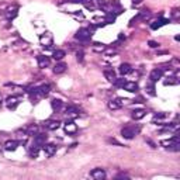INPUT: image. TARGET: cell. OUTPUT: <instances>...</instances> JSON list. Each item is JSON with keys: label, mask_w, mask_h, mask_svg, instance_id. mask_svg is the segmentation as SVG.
<instances>
[{"label": "cell", "mask_w": 180, "mask_h": 180, "mask_svg": "<svg viewBox=\"0 0 180 180\" xmlns=\"http://www.w3.org/2000/svg\"><path fill=\"white\" fill-rule=\"evenodd\" d=\"M141 131L139 125H127L121 130V135H123L125 139H132L134 137H137Z\"/></svg>", "instance_id": "cell-1"}, {"label": "cell", "mask_w": 180, "mask_h": 180, "mask_svg": "<svg viewBox=\"0 0 180 180\" xmlns=\"http://www.w3.org/2000/svg\"><path fill=\"white\" fill-rule=\"evenodd\" d=\"M76 40L82 41V42H86V41L90 40V37H92V33L89 31V28H80L79 31L76 33Z\"/></svg>", "instance_id": "cell-2"}, {"label": "cell", "mask_w": 180, "mask_h": 180, "mask_svg": "<svg viewBox=\"0 0 180 180\" xmlns=\"http://www.w3.org/2000/svg\"><path fill=\"white\" fill-rule=\"evenodd\" d=\"M20 97L18 96H10V97H7L6 99V106L9 110H16L17 106L20 104Z\"/></svg>", "instance_id": "cell-3"}, {"label": "cell", "mask_w": 180, "mask_h": 180, "mask_svg": "<svg viewBox=\"0 0 180 180\" xmlns=\"http://www.w3.org/2000/svg\"><path fill=\"white\" fill-rule=\"evenodd\" d=\"M64 130L66 134H69V135H75V134L77 132V125L75 124V121H66V123L64 124Z\"/></svg>", "instance_id": "cell-4"}, {"label": "cell", "mask_w": 180, "mask_h": 180, "mask_svg": "<svg viewBox=\"0 0 180 180\" xmlns=\"http://www.w3.org/2000/svg\"><path fill=\"white\" fill-rule=\"evenodd\" d=\"M40 42H41V45L49 48L51 45H52V34H51V33L42 34V35L40 37Z\"/></svg>", "instance_id": "cell-5"}, {"label": "cell", "mask_w": 180, "mask_h": 180, "mask_svg": "<svg viewBox=\"0 0 180 180\" xmlns=\"http://www.w3.org/2000/svg\"><path fill=\"white\" fill-rule=\"evenodd\" d=\"M42 149L44 152L47 154V156H53V155L57 154V149L58 148L53 145V143H44L42 145Z\"/></svg>", "instance_id": "cell-6"}, {"label": "cell", "mask_w": 180, "mask_h": 180, "mask_svg": "<svg viewBox=\"0 0 180 180\" xmlns=\"http://www.w3.org/2000/svg\"><path fill=\"white\" fill-rule=\"evenodd\" d=\"M45 142H47V135H45V134L37 132L35 135H34V145H37V147H42Z\"/></svg>", "instance_id": "cell-7"}, {"label": "cell", "mask_w": 180, "mask_h": 180, "mask_svg": "<svg viewBox=\"0 0 180 180\" xmlns=\"http://www.w3.org/2000/svg\"><path fill=\"white\" fill-rule=\"evenodd\" d=\"M20 143H18V141H14V139H9L6 141V143L3 145V148L6 151H9V152H14V151L17 149V147H18Z\"/></svg>", "instance_id": "cell-8"}, {"label": "cell", "mask_w": 180, "mask_h": 180, "mask_svg": "<svg viewBox=\"0 0 180 180\" xmlns=\"http://www.w3.org/2000/svg\"><path fill=\"white\" fill-rule=\"evenodd\" d=\"M44 127L47 128V130L55 131V130H58V128L61 127V123L59 121H57V120H48V121L44 123Z\"/></svg>", "instance_id": "cell-9"}, {"label": "cell", "mask_w": 180, "mask_h": 180, "mask_svg": "<svg viewBox=\"0 0 180 180\" xmlns=\"http://www.w3.org/2000/svg\"><path fill=\"white\" fill-rule=\"evenodd\" d=\"M123 104H124L123 99H114V100L108 101V108H110V110H118V108L123 107Z\"/></svg>", "instance_id": "cell-10"}, {"label": "cell", "mask_w": 180, "mask_h": 180, "mask_svg": "<svg viewBox=\"0 0 180 180\" xmlns=\"http://www.w3.org/2000/svg\"><path fill=\"white\" fill-rule=\"evenodd\" d=\"M162 75H163V70L162 69H154L152 72H151V75H149V79H151V82H158L159 79H162Z\"/></svg>", "instance_id": "cell-11"}, {"label": "cell", "mask_w": 180, "mask_h": 180, "mask_svg": "<svg viewBox=\"0 0 180 180\" xmlns=\"http://www.w3.org/2000/svg\"><path fill=\"white\" fill-rule=\"evenodd\" d=\"M124 90H127V92H130V93H137L138 92V84L135 83V82H125V84L123 86Z\"/></svg>", "instance_id": "cell-12"}, {"label": "cell", "mask_w": 180, "mask_h": 180, "mask_svg": "<svg viewBox=\"0 0 180 180\" xmlns=\"http://www.w3.org/2000/svg\"><path fill=\"white\" fill-rule=\"evenodd\" d=\"M176 142H179V135H174L173 138H170V139H162L160 141V145L162 147H165V148H170L173 143H176Z\"/></svg>", "instance_id": "cell-13"}, {"label": "cell", "mask_w": 180, "mask_h": 180, "mask_svg": "<svg viewBox=\"0 0 180 180\" xmlns=\"http://www.w3.org/2000/svg\"><path fill=\"white\" fill-rule=\"evenodd\" d=\"M92 177L93 179H96V180H101V179H104L106 177V172H104L103 169H100V167H97V169H94V170H92Z\"/></svg>", "instance_id": "cell-14"}, {"label": "cell", "mask_w": 180, "mask_h": 180, "mask_svg": "<svg viewBox=\"0 0 180 180\" xmlns=\"http://www.w3.org/2000/svg\"><path fill=\"white\" fill-rule=\"evenodd\" d=\"M37 59H38V66H40L41 69H44V68L49 66V64H51L49 57H44V55H40Z\"/></svg>", "instance_id": "cell-15"}, {"label": "cell", "mask_w": 180, "mask_h": 180, "mask_svg": "<svg viewBox=\"0 0 180 180\" xmlns=\"http://www.w3.org/2000/svg\"><path fill=\"white\" fill-rule=\"evenodd\" d=\"M66 69H68V65L64 64V62H59V64H57L53 66V73L61 75V73H64V72H66Z\"/></svg>", "instance_id": "cell-16"}, {"label": "cell", "mask_w": 180, "mask_h": 180, "mask_svg": "<svg viewBox=\"0 0 180 180\" xmlns=\"http://www.w3.org/2000/svg\"><path fill=\"white\" fill-rule=\"evenodd\" d=\"M79 113H80V110H79V107H76V106H68L66 107V114L69 117H77L79 115Z\"/></svg>", "instance_id": "cell-17"}, {"label": "cell", "mask_w": 180, "mask_h": 180, "mask_svg": "<svg viewBox=\"0 0 180 180\" xmlns=\"http://www.w3.org/2000/svg\"><path fill=\"white\" fill-rule=\"evenodd\" d=\"M118 72H120V75L125 76V75L132 72V68H131V65H128V64H121L120 68H118Z\"/></svg>", "instance_id": "cell-18"}, {"label": "cell", "mask_w": 180, "mask_h": 180, "mask_svg": "<svg viewBox=\"0 0 180 180\" xmlns=\"http://www.w3.org/2000/svg\"><path fill=\"white\" fill-rule=\"evenodd\" d=\"M49 92H51V86L49 84H41L40 87H38V94H41L42 97H45V96H48L49 94Z\"/></svg>", "instance_id": "cell-19"}, {"label": "cell", "mask_w": 180, "mask_h": 180, "mask_svg": "<svg viewBox=\"0 0 180 180\" xmlns=\"http://www.w3.org/2000/svg\"><path fill=\"white\" fill-rule=\"evenodd\" d=\"M104 76H106V79L108 80V82H111V83H114V80L117 79L115 72H114L113 69H104Z\"/></svg>", "instance_id": "cell-20"}, {"label": "cell", "mask_w": 180, "mask_h": 180, "mask_svg": "<svg viewBox=\"0 0 180 180\" xmlns=\"http://www.w3.org/2000/svg\"><path fill=\"white\" fill-rule=\"evenodd\" d=\"M145 115H147V111L142 110V108H139V110H134L132 114H131V117H132L134 120H141V118H143Z\"/></svg>", "instance_id": "cell-21"}, {"label": "cell", "mask_w": 180, "mask_h": 180, "mask_svg": "<svg viewBox=\"0 0 180 180\" xmlns=\"http://www.w3.org/2000/svg\"><path fill=\"white\" fill-rule=\"evenodd\" d=\"M169 23V20H166V18H159V20H156L155 23L151 24V28L152 30H158V28H160L162 25H165V24Z\"/></svg>", "instance_id": "cell-22"}, {"label": "cell", "mask_w": 180, "mask_h": 180, "mask_svg": "<svg viewBox=\"0 0 180 180\" xmlns=\"http://www.w3.org/2000/svg\"><path fill=\"white\" fill-rule=\"evenodd\" d=\"M62 106H64V103H62V100H59V99H53V100L51 101V107H52L53 111H59L61 108H62Z\"/></svg>", "instance_id": "cell-23"}, {"label": "cell", "mask_w": 180, "mask_h": 180, "mask_svg": "<svg viewBox=\"0 0 180 180\" xmlns=\"http://www.w3.org/2000/svg\"><path fill=\"white\" fill-rule=\"evenodd\" d=\"M65 55H66V53H65L64 49H55L52 53V58L55 61H61V59H64L65 58Z\"/></svg>", "instance_id": "cell-24"}, {"label": "cell", "mask_w": 180, "mask_h": 180, "mask_svg": "<svg viewBox=\"0 0 180 180\" xmlns=\"http://www.w3.org/2000/svg\"><path fill=\"white\" fill-rule=\"evenodd\" d=\"M28 154H30V158H33V159L38 158V154H40V147H37V145H33Z\"/></svg>", "instance_id": "cell-25"}, {"label": "cell", "mask_w": 180, "mask_h": 180, "mask_svg": "<svg viewBox=\"0 0 180 180\" xmlns=\"http://www.w3.org/2000/svg\"><path fill=\"white\" fill-rule=\"evenodd\" d=\"M6 16H7V18H14V17L17 16V9L16 7H7L6 9Z\"/></svg>", "instance_id": "cell-26"}, {"label": "cell", "mask_w": 180, "mask_h": 180, "mask_svg": "<svg viewBox=\"0 0 180 180\" xmlns=\"http://www.w3.org/2000/svg\"><path fill=\"white\" fill-rule=\"evenodd\" d=\"M104 21H106V24H111L115 21V14H113L111 11H108L106 16V18H104Z\"/></svg>", "instance_id": "cell-27"}, {"label": "cell", "mask_w": 180, "mask_h": 180, "mask_svg": "<svg viewBox=\"0 0 180 180\" xmlns=\"http://www.w3.org/2000/svg\"><path fill=\"white\" fill-rule=\"evenodd\" d=\"M147 92H148V94H151V96H155V86H154V82H149V83H147Z\"/></svg>", "instance_id": "cell-28"}, {"label": "cell", "mask_w": 180, "mask_h": 180, "mask_svg": "<svg viewBox=\"0 0 180 180\" xmlns=\"http://www.w3.org/2000/svg\"><path fill=\"white\" fill-rule=\"evenodd\" d=\"M93 51H96V52H103V51H106V47H104V44H93Z\"/></svg>", "instance_id": "cell-29"}, {"label": "cell", "mask_w": 180, "mask_h": 180, "mask_svg": "<svg viewBox=\"0 0 180 180\" xmlns=\"http://www.w3.org/2000/svg\"><path fill=\"white\" fill-rule=\"evenodd\" d=\"M37 131H38L37 125H30V127L25 130V132L28 134V135H35V134H37Z\"/></svg>", "instance_id": "cell-30"}, {"label": "cell", "mask_w": 180, "mask_h": 180, "mask_svg": "<svg viewBox=\"0 0 180 180\" xmlns=\"http://www.w3.org/2000/svg\"><path fill=\"white\" fill-rule=\"evenodd\" d=\"M27 93H30L31 96H37L38 94V87H35V86H30V87H27V90H25Z\"/></svg>", "instance_id": "cell-31"}, {"label": "cell", "mask_w": 180, "mask_h": 180, "mask_svg": "<svg viewBox=\"0 0 180 180\" xmlns=\"http://www.w3.org/2000/svg\"><path fill=\"white\" fill-rule=\"evenodd\" d=\"M94 0H83L82 3L86 6V9H90V10H94Z\"/></svg>", "instance_id": "cell-32"}, {"label": "cell", "mask_w": 180, "mask_h": 180, "mask_svg": "<svg viewBox=\"0 0 180 180\" xmlns=\"http://www.w3.org/2000/svg\"><path fill=\"white\" fill-rule=\"evenodd\" d=\"M179 83V80L176 79V77H167V80H165V84H177Z\"/></svg>", "instance_id": "cell-33"}, {"label": "cell", "mask_w": 180, "mask_h": 180, "mask_svg": "<svg viewBox=\"0 0 180 180\" xmlns=\"http://www.w3.org/2000/svg\"><path fill=\"white\" fill-rule=\"evenodd\" d=\"M166 117H167L166 113H156L154 115V121L155 120H163V118H166Z\"/></svg>", "instance_id": "cell-34"}, {"label": "cell", "mask_w": 180, "mask_h": 180, "mask_svg": "<svg viewBox=\"0 0 180 180\" xmlns=\"http://www.w3.org/2000/svg\"><path fill=\"white\" fill-rule=\"evenodd\" d=\"M114 84H115L117 87H123L124 84H125V80L124 79H115L114 80Z\"/></svg>", "instance_id": "cell-35"}, {"label": "cell", "mask_w": 180, "mask_h": 180, "mask_svg": "<svg viewBox=\"0 0 180 180\" xmlns=\"http://www.w3.org/2000/svg\"><path fill=\"white\" fill-rule=\"evenodd\" d=\"M76 59H77V62H80V64L83 62V59H84V53L82 52V51H79V52L76 53Z\"/></svg>", "instance_id": "cell-36"}, {"label": "cell", "mask_w": 180, "mask_h": 180, "mask_svg": "<svg viewBox=\"0 0 180 180\" xmlns=\"http://www.w3.org/2000/svg\"><path fill=\"white\" fill-rule=\"evenodd\" d=\"M148 44H149V47H151V48H158V47H159V44H158L156 41H152V40H151Z\"/></svg>", "instance_id": "cell-37"}, {"label": "cell", "mask_w": 180, "mask_h": 180, "mask_svg": "<svg viewBox=\"0 0 180 180\" xmlns=\"http://www.w3.org/2000/svg\"><path fill=\"white\" fill-rule=\"evenodd\" d=\"M108 142H110V143H114V145H118V147H121V143L118 142L117 139H114V138H110V139H108Z\"/></svg>", "instance_id": "cell-38"}, {"label": "cell", "mask_w": 180, "mask_h": 180, "mask_svg": "<svg viewBox=\"0 0 180 180\" xmlns=\"http://www.w3.org/2000/svg\"><path fill=\"white\" fill-rule=\"evenodd\" d=\"M123 177H124V179H128V174H125V173H120L118 176H117V179H123Z\"/></svg>", "instance_id": "cell-39"}, {"label": "cell", "mask_w": 180, "mask_h": 180, "mask_svg": "<svg viewBox=\"0 0 180 180\" xmlns=\"http://www.w3.org/2000/svg\"><path fill=\"white\" fill-rule=\"evenodd\" d=\"M134 101H135V103H143V97L138 96V97H137V99H135V100H134Z\"/></svg>", "instance_id": "cell-40"}, {"label": "cell", "mask_w": 180, "mask_h": 180, "mask_svg": "<svg viewBox=\"0 0 180 180\" xmlns=\"http://www.w3.org/2000/svg\"><path fill=\"white\" fill-rule=\"evenodd\" d=\"M68 2H72V3H82L83 0H68Z\"/></svg>", "instance_id": "cell-41"}, {"label": "cell", "mask_w": 180, "mask_h": 180, "mask_svg": "<svg viewBox=\"0 0 180 180\" xmlns=\"http://www.w3.org/2000/svg\"><path fill=\"white\" fill-rule=\"evenodd\" d=\"M141 2H142V0H132V3H134V4H139Z\"/></svg>", "instance_id": "cell-42"}, {"label": "cell", "mask_w": 180, "mask_h": 180, "mask_svg": "<svg viewBox=\"0 0 180 180\" xmlns=\"http://www.w3.org/2000/svg\"><path fill=\"white\" fill-rule=\"evenodd\" d=\"M2 148H3V145H2V143H0V151H2Z\"/></svg>", "instance_id": "cell-43"}]
</instances>
